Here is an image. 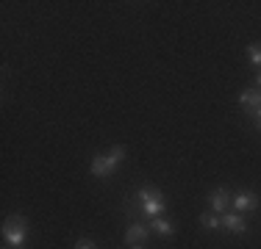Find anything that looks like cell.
I'll return each mask as SVG.
<instances>
[{
  "instance_id": "cell-7",
  "label": "cell",
  "mask_w": 261,
  "mask_h": 249,
  "mask_svg": "<svg viewBox=\"0 0 261 249\" xmlns=\"http://www.w3.org/2000/svg\"><path fill=\"white\" fill-rule=\"evenodd\" d=\"M222 227H225L228 233L242 235L247 230V222H245V216H242V213H225V216H222Z\"/></svg>"
},
{
  "instance_id": "cell-9",
  "label": "cell",
  "mask_w": 261,
  "mask_h": 249,
  "mask_svg": "<svg viewBox=\"0 0 261 249\" xmlns=\"http://www.w3.org/2000/svg\"><path fill=\"white\" fill-rule=\"evenodd\" d=\"M150 230H153L156 235H161V238H170V235H175V227H172V222L161 219V216L150 219Z\"/></svg>"
},
{
  "instance_id": "cell-16",
  "label": "cell",
  "mask_w": 261,
  "mask_h": 249,
  "mask_svg": "<svg viewBox=\"0 0 261 249\" xmlns=\"http://www.w3.org/2000/svg\"><path fill=\"white\" fill-rule=\"evenodd\" d=\"M134 249H142V246H134Z\"/></svg>"
},
{
  "instance_id": "cell-14",
  "label": "cell",
  "mask_w": 261,
  "mask_h": 249,
  "mask_svg": "<svg viewBox=\"0 0 261 249\" xmlns=\"http://www.w3.org/2000/svg\"><path fill=\"white\" fill-rule=\"evenodd\" d=\"M256 124H258V128H261V111H258V114H256Z\"/></svg>"
},
{
  "instance_id": "cell-11",
  "label": "cell",
  "mask_w": 261,
  "mask_h": 249,
  "mask_svg": "<svg viewBox=\"0 0 261 249\" xmlns=\"http://www.w3.org/2000/svg\"><path fill=\"white\" fill-rule=\"evenodd\" d=\"M247 58H250V64L261 67V42H253V45L247 47Z\"/></svg>"
},
{
  "instance_id": "cell-2",
  "label": "cell",
  "mask_w": 261,
  "mask_h": 249,
  "mask_svg": "<svg viewBox=\"0 0 261 249\" xmlns=\"http://www.w3.org/2000/svg\"><path fill=\"white\" fill-rule=\"evenodd\" d=\"M25 233H28V219L25 216H9V219L3 222V238H6L9 246L22 249V244H25Z\"/></svg>"
},
{
  "instance_id": "cell-13",
  "label": "cell",
  "mask_w": 261,
  "mask_h": 249,
  "mask_svg": "<svg viewBox=\"0 0 261 249\" xmlns=\"http://www.w3.org/2000/svg\"><path fill=\"white\" fill-rule=\"evenodd\" d=\"M75 249H97V246L92 244V241H84V238H81L78 244H75Z\"/></svg>"
},
{
  "instance_id": "cell-6",
  "label": "cell",
  "mask_w": 261,
  "mask_h": 249,
  "mask_svg": "<svg viewBox=\"0 0 261 249\" xmlns=\"http://www.w3.org/2000/svg\"><path fill=\"white\" fill-rule=\"evenodd\" d=\"M208 202H211V210H214V213H225V210H228V205L233 202V197L228 194L225 189H217V191H211Z\"/></svg>"
},
{
  "instance_id": "cell-4",
  "label": "cell",
  "mask_w": 261,
  "mask_h": 249,
  "mask_svg": "<svg viewBox=\"0 0 261 249\" xmlns=\"http://www.w3.org/2000/svg\"><path fill=\"white\" fill-rule=\"evenodd\" d=\"M239 103L245 105V111H247L250 116H256L258 111H261V91H258V89H245V91L239 95Z\"/></svg>"
},
{
  "instance_id": "cell-10",
  "label": "cell",
  "mask_w": 261,
  "mask_h": 249,
  "mask_svg": "<svg viewBox=\"0 0 261 249\" xmlns=\"http://www.w3.org/2000/svg\"><path fill=\"white\" fill-rule=\"evenodd\" d=\"M200 224H203L206 230H217V227H222V216L211 210V213H203V216H200Z\"/></svg>"
},
{
  "instance_id": "cell-3",
  "label": "cell",
  "mask_w": 261,
  "mask_h": 249,
  "mask_svg": "<svg viewBox=\"0 0 261 249\" xmlns=\"http://www.w3.org/2000/svg\"><path fill=\"white\" fill-rule=\"evenodd\" d=\"M233 208H236V213H250V210H256L258 208V194L256 191H239V194L233 197Z\"/></svg>"
},
{
  "instance_id": "cell-12",
  "label": "cell",
  "mask_w": 261,
  "mask_h": 249,
  "mask_svg": "<svg viewBox=\"0 0 261 249\" xmlns=\"http://www.w3.org/2000/svg\"><path fill=\"white\" fill-rule=\"evenodd\" d=\"M125 155H128V149H125V147H120V144H117V147H111V152H109V158H111V161H114V164H117V166H120V164H122V158H125Z\"/></svg>"
},
{
  "instance_id": "cell-1",
  "label": "cell",
  "mask_w": 261,
  "mask_h": 249,
  "mask_svg": "<svg viewBox=\"0 0 261 249\" xmlns=\"http://www.w3.org/2000/svg\"><path fill=\"white\" fill-rule=\"evenodd\" d=\"M167 210V199L159 189H139L134 199H128V213H145L156 219Z\"/></svg>"
},
{
  "instance_id": "cell-15",
  "label": "cell",
  "mask_w": 261,
  "mask_h": 249,
  "mask_svg": "<svg viewBox=\"0 0 261 249\" xmlns=\"http://www.w3.org/2000/svg\"><path fill=\"white\" fill-rule=\"evenodd\" d=\"M258 91H261V72H258Z\"/></svg>"
},
{
  "instance_id": "cell-5",
  "label": "cell",
  "mask_w": 261,
  "mask_h": 249,
  "mask_svg": "<svg viewBox=\"0 0 261 249\" xmlns=\"http://www.w3.org/2000/svg\"><path fill=\"white\" fill-rule=\"evenodd\" d=\"M114 169H117V164L109 155H95V158H92V174H95V177H109Z\"/></svg>"
},
{
  "instance_id": "cell-8",
  "label": "cell",
  "mask_w": 261,
  "mask_h": 249,
  "mask_svg": "<svg viewBox=\"0 0 261 249\" xmlns=\"http://www.w3.org/2000/svg\"><path fill=\"white\" fill-rule=\"evenodd\" d=\"M147 235H150V227H145V224H139V222L130 224V227L125 230V241H128V244H134V246H139Z\"/></svg>"
}]
</instances>
